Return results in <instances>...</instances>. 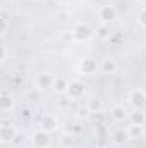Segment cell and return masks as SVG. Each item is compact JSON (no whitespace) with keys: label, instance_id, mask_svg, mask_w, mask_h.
<instances>
[{"label":"cell","instance_id":"obj_1","mask_svg":"<svg viewBox=\"0 0 146 148\" xmlns=\"http://www.w3.org/2000/svg\"><path fill=\"white\" fill-rule=\"evenodd\" d=\"M71 35H72L74 41H77V43H84V41H88V40L93 38L95 29H93L89 24H86V23H77V24L72 28Z\"/></svg>","mask_w":146,"mask_h":148},{"label":"cell","instance_id":"obj_2","mask_svg":"<svg viewBox=\"0 0 146 148\" xmlns=\"http://www.w3.org/2000/svg\"><path fill=\"white\" fill-rule=\"evenodd\" d=\"M31 143L36 148L50 147V143H52V133H46V131H43V129L38 127L36 131L31 134Z\"/></svg>","mask_w":146,"mask_h":148},{"label":"cell","instance_id":"obj_3","mask_svg":"<svg viewBox=\"0 0 146 148\" xmlns=\"http://www.w3.org/2000/svg\"><path fill=\"white\" fill-rule=\"evenodd\" d=\"M98 19L102 21V24H108L112 21L117 19V10L113 5H102L98 9Z\"/></svg>","mask_w":146,"mask_h":148},{"label":"cell","instance_id":"obj_4","mask_svg":"<svg viewBox=\"0 0 146 148\" xmlns=\"http://www.w3.org/2000/svg\"><path fill=\"white\" fill-rule=\"evenodd\" d=\"M127 102H129L134 109H143L146 105V93L143 90H132V91H129Z\"/></svg>","mask_w":146,"mask_h":148},{"label":"cell","instance_id":"obj_5","mask_svg":"<svg viewBox=\"0 0 146 148\" xmlns=\"http://www.w3.org/2000/svg\"><path fill=\"white\" fill-rule=\"evenodd\" d=\"M98 69H100V64L95 59H91V57L83 59L81 64H79V71L84 74V76H93V74H96Z\"/></svg>","mask_w":146,"mask_h":148},{"label":"cell","instance_id":"obj_6","mask_svg":"<svg viewBox=\"0 0 146 148\" xmlns=\"http://www.w3.org/2000/svg\"><path fill=\"white\" fill-rule=\"evenodd\" d=\"M53 81H55V77H53L52 74H48V73H40V74L36 76V79H35V86H36L38 90L45 91V90H50V88H53Z\"/></svg>","mask_w":146,"mask_h":148},{"label":"cell","instance_id":"obj_7","mask_svg":"<svg viewBox=\"0 0 146 148\" xmlns=\"http://www.w3.org/2000/svg\"><path fill=\"white\" fill-rule=\"evenodd\" d=\"M65 95H67L69 100H79V98L84 95V84H83L81 81H71Z\"/></svg>","mask_w":146,"mask_h":148},{"label":"cell","instance_id":"obj_8","mask_svg":"<svg viewBox=\"0 0 146 148\" xmlns=\"http://www.w3.org/2000/svg\"><path fill=\"white\" fill-rule=\"evenodd\" d=\"M38 127L46 131V133H53L59 127V122L53 115H41V119L38 121Z\"/></svg>","mask_w":146,"mask_h":148},{"label":"cell","instance_id":"obj_9","mask_svg":"<svg viewBox=\"0 0 146 148\" xmlns=\"http://www.w3.org/2000/svg\"><path fill=\"white\" fill-rule=\"evenodd\" d=\"M14 138H16L14 124H2V127H0V141L3 145H7V143L14 141Z\"/></svg>","mask_w":146,"mask_h":148},{"label":"cell","instance_id":"obj_10","mask_svg":"<svg viewBox=\"0 0 146 148\" xmlns=\"http://www.w3.org/2000/svg\"><path fill=\"white\" fill-rule=\"evenodd\" d=\"M110 115H112V119H113L115 122H124L126 119H129V114H127V110H126V107H124V105H120V103L112 107Z\"/></svg>","mask_w":146,"mask_h":148},{"label":"cell","instance_id":"obj_11","mask_svg":"<svg viewBox=\"0 0 146 148\" xmlns=\"http://www.w3.org/2000/svg\"><path fill=\"white\" fill-rule=\"evenodd\" d=\"M0 109L3 115H7L10 110H14V97L9 95L7 91H2V100H0Z\"/></svg>","mask_w":146,"mask_h":148},{"label":"cell","instance_id":"obj_12","mask_svg":"<svg viewBox=\"0 0 146 148\" xmlns=\"http://www.w3.org/2000/svg\"><path fill=\"white\" fill-rule=\"evenodd\" d=\"M129 140H141L145 136V126H138V124H129L126 127Z\"/></svg>","mask_w":146,"mask_h":148},{"label":"cell","instance_id":"obj_13","mask_svg":"<svg viewBox=\"0 0 146 148\" xmlns=\"http://www.w3.org/2000/svg\"><path fill=\"white\" fill-rule=\"evenodd\" d=\"M100 71L103 74H115L117 73V62H115V59H110V57H107V59H103L102 62H100Z\"/></svg>","mask_w":146,"mask_h":148},{"label":"cell","instance_id":"obj_14","mask_svg":"<svg viewBox=\"0 0 146 148\" xmlns=\"http://www.w3.org/2000/svg\"><path fill=\"white\" fill-rule=\"evenodd\" d=\"M129 121L131 124H138V126H145L146 124V114L141 109H134L129 114Z\"/></svg>","mask_w":146,"mask_h":148},{"label":"cell","instance_id":"obj_15","mask_svg":"<svg viewBox=\"0 0 146 148\" xmlns=\"http://www.w3.org/2000/svg\"><path fill=\"white\" fill-rule=\"evenodd\" d=\"M67 88H69V81H67L65 77H62V76L55 77V81H53V90H55L57 93H67Z\"/></svg>","mask_w":146,"mask_h":148},{"label":"cell","instance_id":"obj_16","mask_svg":"<svg viewBox=\"0 0 146 148\" xmlns=\"http://www.w3.org/2000/svg\"><path fill=\"white\" fill-rule=\"evenodd\" d=\"M112 140L115 145H122L126 141H129V136H127V131L126 129H115L112 133Z\"/></svg>","mask_w":146,"mask_h":148},{"label":"cell","instance_id":"obj_17","mask_svg":"<svg viewBox=\"0 0 146 148\" xmlns=\"http://www.w3.org/2000/svg\"><path fill=\"white\" fill-rule=\"evenodd\" d=\"M95 35L100 38V40H110L112 38V31H110V26L108 24H102L95 29Z\"/></svg>","mask_w":146,"mask_h":148},{"label":"cell","instance_id":"obj_18","mask_svg":"<svg viewBox=\"0 0 146 148\" xmlns=\"http://www.w3.org/2000/svg\"><path fill=\"white\" fill-rule=\"evenodd\" d=\"M0 21H2V29H0V35L2 36H5L7 35V31H9V26H10V23H9V14H7V10H0Z\"/></svg>","mask_w":146,"mask_h":148},{"label":"cell","instance_id":"obj_19","mask_svg":"<svg viewBox=\"0 0 146 148\" xmlns=\"http://www.w3.org/2000/svg\"><path fill=\"white\" fill-rule=\"evenodd\" d=\"M102 109H103V103H102L100 98H91V100L88 102V110L91 112V114H95V112H102Z\"/></svg>","mask_w":146,"mask_h":148},{"label":"cell","instance_id":"obj_20","mask_svg":"<svg viewBox=\"0 0 146 148\" xmlns=\"http://www.w3.org/2000/svg\"><path fill=\"white\" fill-rule=\"evenodd\" d=\"M136 19H138V24L146 29V7H143V9L138 12V17H136Z\"/></svg>","mask_w":146,"mask_h":148},{"label":"cell","instance_id":"obj_21","mask_svg":"<svg viewBox=\"0 0 146 148\" xmlns=\"http://www.w3.org/2000/svg\"><path fill=\"white\" fill-rule=\"evenodd\" d=\"M7 55H9L7 45H2V47H0V62H5V60H7Z\"/></svg>","mask_w":146,"mask_h":148},{"label":"cell","instance_id":"obj_22","mask_svg":"<svg viewBox=\"0 0 146 148\" xmlns=\"http://www.w3.org/2000/svg\"><path fill=\"white\" fill-rule=\"evenodd\" d=\"M71 131H72L74 134H79V133H81V126H79V124H74V126H72V129H71Z\"/></svg>","mask_w":146,"mask_h":148},{"label":"cell","instance_id":"obj_23","mask_svg":"<svg viewBox=\"0 0 146 148\" xmlns=\"http://www.w3.org/2000/svg\"><path fill=\"white\" fill-rule=\"evenodd\" d=\"M23 117H24V119H29V117H31V110H29V109H24V110H23Z\"/></svg>","mask_w":146,"mask_h":148},{"label":"cell","instance_id":"obj_24","mask_svg":"<svg viewBox=\"0 0 146 148\" xmlns=\"http://www.w3.org/2000/svg\"><path fill=\"white\" fill-rule=\"evenodd\" d=\"M57 3H60V5H65V3H71L72 0H55Z\"/></svg>","mask_w":146,"mask_h":148},{"label":"cell","instance_id":"obj_25","mask_svg":"<svg viewBox=\"0 0 146 148\" xmlns=\"http://www.w3.org/2000/svg\"><path fill=\"white\" fill-rule=\"evenodd\" d=\"M139 3H143V5H146V0H138Z\"/></svg>","mask_w":146,"mask_h":148},{"label":"cell","instance_id":"obj_26","mask_svg":"<svg viewBox=\"0 0 146 148\" xmlns=\"http://www.w3.org/2000/svg\"><path fill=\"white\" fill-rule=\"evenodd\" d=\"M2 148H7V147H5V145H3V147H2Z\"/></svg>","mask_w":146,"mask_h":148},{"label":"cell","instance_id":"obj_27","mask_svg":"<svg viewBox=\"0 0 146 148\" xmlns=\"http://www.w3.org/2000/svg\"><path fill=\"white\" fill-rule=\"evenodd\" d=\"M145 69H146V64H145Z\"/></svg>","mask_w":146,"mask_h":148}]
</instances>
